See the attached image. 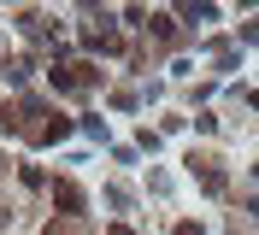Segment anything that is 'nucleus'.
I'll list each match as a JSON object with an SVG mask.
<instances>
[{"label":"nucleus","instance_id":"1","mask_svg":"<svg viewBox=\"0 0 259 235\" xmlns=\"http://www.w3.org/2000/svg\"><path fill=\"white\" fill-rule=\"evenodd\" d=\"M53 200H59L65 212H82V188L77 182H53Z\"/></svg>","mask_w":259,"mask_h":235}]
</instances>
